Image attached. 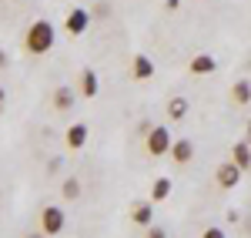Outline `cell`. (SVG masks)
I'll return each instance as SVG.
<instances>
[{
	"label": "cell",
	"instance_id": "12",
	"mask_svg": "<svg viewBox=\"0 0 251 238\" xmlns=\"http://www.w3.org/2000/svg\"><path fill=\"white\" fill-rule=\"evenodd\" d=\"M54 107H57V111H71V107H74V87L60 84L57 91H54Z\"/></svg>",
	"mask_w": 251,
	"mask_h": 238
},
{
	"label": "cell",
	"instance_id": "10",
	"mask_svg": "<svg viewBox=\"0 0 251 238\" xmlns=\"http://www.w3.org/2000/svg\"><path fill=\"white\" fill-rule=\"evenodd\" d=\"M231 161L238 164V168H241V171H248V168H251V144H248V141H234Z\"/></svg>",
	"mask_w": 251,
	"mask_h": 238
},
{
	"label": "cell",
	"instance_id": "14",
	"mask_svg": "<svg viewBox=\"0 0 251 238\" xmlns=\"http://www.w3.org/2000/svg\"><path fill=\"white\" fill-rule=\"evenodd\" d=\"M231 101L234 104H251V80H234Z\"/></svg>",
	"mask_w": 251,
	"mask_h": 238
},
{
	"label": "cell",
	"instance_id": "8",
	"mask_svg": "<svg viewBox=\"0 0 251 238\" xmlns=\"http://www.w3.org/2000/svg\"><path fill=\"white\" fill-rule=\"evenodd\" d=\"M131 74H134L137 80H151L154 78V60L148 57V54H137L134 64H131Z\"/></svg>",
	"mask_w": 251,
	"mask_h": 238
},
{
	"label": "cell",
	"instance_id": "5",
	"mask_svg": "<svg viewBox=\"0 0 251 238\" xmlns=\"http://www.w3.org/2000/svg\"><path fill=\"white\" fill-rule=\"evenodd\" d=\"M87 24H91V14H87L84 7H74V10L64 17V27H67V34H71V37H80V34L87 30Z\"/></svg>",
	"mask_w": 251,
	"mask_h": 238
},
{
	"label": "cell",
	"instance_id": "1",
	"mask_svg": "<svg viewBox=\"0 0 251 238\" xmlns=\"http://www.w3.org/2000/svg\"><path fill=\"white\" fill-rule=\"evenodd\" d=\"M54 40H57L54 24H50V20H34V24L27 27V34H24V47H27V54L44 57V54L54 47Z\"/></svg>",
	"mask_w": 251,
	"mask_h": 238
},
{
	"label": "cell",
	"instance_id": "22",
	"mask_svg": "<svg viewBox=\"0 0 251 238\" xmlns=\"http://www.w3.org/2000/svg\"><path fill=\"white\" fill-rule=\"evenodd\" d=\"M3 64H7V51L0 47V67H3Z\"/></svg>",
	"mask_w": 251,
	"mask_h": 238
},
{
	"label": "cell",
	"instance_id": "24",
	"mask_svg": "<svg viewBox=\"0 0 251 238\" xmlns=\"http://www.w3.org/2000/svg\"><path fill=\"white\" fill-rule=\"evenodd\" d=\"M245 141H248V144H251V121H248V138H245Z\"/></svg>",
	"mask_w": 251,
	"mask_h": 238
},
{
	"label": "cell",
	"instance_id": "21",
	"mask_svg": "<svg viewBox=\"0 0 251 238\" xmlns=\"http://www.w3.org/2000/svg\"><path fill=\"white\" fill-rule=\"evenodd\" d=\"M24 238H47L44 232H30V235H24Z\"/></svg>",
	"mask_w": 251,
	"mask_h": 238
},
{
	"label": "cell",
	"instance_id": "18",
	"mask_svg": "<svg viewBox=\"0 0 251 238\" xmlns=\"http://www.w3.org/2000/svg\"><path fill=\"white\" fill-rule=\"evenodd\" d=\"M144 238H168V232H164V228H157V225H151V228H148V235Z\"/></svg>",
	"mask_w": 251,
	"mask_h": 238
},
{
	"label": "cell",
	"instance_id": "11",
	"mask_svg": "<svg viewBox=\"0 0 251 238\" xmlns=\"http://www.w3.org/2000/svg\"><path fill=\"white\" fill-rule=\"evenodd\" d=\"M171 158L177 161V164H188V161L194 158V144L188 138H181V141H174V148H171Z\"/></svg>",
	"mask_w": 251,
	"mask_h": 238
},
{
	"label": "cell",
	"instance_id": "23",
	"mask_svg": "<svg viewBox=\"0 0 251 238\" xmlns=\"http://www.w3.org/2000/svg\"><path fill=\"white\" fill-rule=\"evenodd\" d=\"M174 7H181V0H168V10H174Z\"/></svg>",
	"mask_w": 251,
	"mask_h": 238
},
{
	"label": "cell",
	"instance_id": "3",
	"mask_svg": "<svg viewBox=\"0 0 251 238\" xmlns=\"http://www.w3.org/2000/svg\"><path fill=\"white\" fill-rule=\"evenodd\" d=\"M64 225H67L64 208H57V205H47V208L40 212V232H44V235H60V232H64Z\"/></svg>",
	"mask_w": 251,
	"mask_h": 238
},
{
	"label": "cell",
	"instance_id": "15",
	"mask_svg": "<svg viewBox=\"0 0 251 238\" xmlns=\"http://www.w3.org/2000/svg\"><path fill=\"white\" fill-rule=\"evenodd\" d=\"M171 178H154V185H151V201H164L168 195H171Z\"/></svg>",
	"mask_w": 251,
	"mask_h": 238
},
{
	"label": "cell",
	"instance_id": "7",
	"mask_svg": "<svg viewBox=\"0 0 251 238\" xmlns=\"http://www.w3.org/2000/svg\"><path fill=\"white\" fill-rule=\"evenodd\" d=\"M64 141H67V148H71V151H80V148H84V144H87V124H71V128H67V134H64Z\"/></svg>",
	"mask_w": 251,
	"mask_h": 238
},
{
	"label": "cell",
	"instance_id": "2",
	"mask_svg": "<svg viewBox=\"0 0 251 238\" xmlns=\"http://www.w3.org/2000/svg\"><path fill=\"white\" fill-rule=\"evenodd\" d=\"M171 148H174L171 131H168V128H161V124H154V128L148 131V155L161 158V155H171Z\"/></svg>",
	"mask_w": 251,
	"mask_h": 238
},
{
	"label": "cell",
	"instance_id": "13",
	"mask_svg": "<svg viewBox=\"0 0 251 238\" xmlns=\"http://www.w3.org/2000/svg\"><path fill=\"white\" fill-rule=\"evenodd\" d=\"M214 57L211 54H198V57L191 60V74H198V78H204V74H214Z\"/></svg>",
	"mask_w": 251,
	"mask_h": 238
},
{
	"label": "cell",
	"instance_id": "9",
	"mask_svg": "<svg viewBox=\"0 0 251 238\" xmlns=\"http://www.w3.org/2000/svg\"><path fill=\"white\" fill-rule=\"evenodd\" d=\"M97 91H100V80H97V71H91V67H84V71H80V94H84V98H97Z\"/></svg>",
	"mask_w": 251,
	"mask_h": 238
},
{
	"label": "cell",
	"instance_id": "17",
	"mask_svg": "<svg viewBox=\"0 0 251 238\" xmlns=\"http://www.w3.org/2000/svg\"><path fill=\"white\" fill-rule=\"evenodd\" d=\"M168 114H171V121H181L184 114H188V101H184V98H174L171 104H168Z\"/></svg>",
	"mask_w": 251,
	"mask_h": 238
},
{
	"label": "cell",
	"instance_id": "20",
	"mask_svg": "<svg viewBox=\"0 0 251 238\" xmlns=\"http://www.w3.org/2000/svg\"><path fill=\"white\" fill-rule=\"evenodd\" d=\"M3 104H7V91H3V84H0V111H3Z\"/></svg>",
	"mask_w": 251,
	"mask_h": 238
},
{
	"label": "cell",
	"instance_id": "16",
	"mask_svg": "<svg viewBox=\"0 0 251 238\" xmlns=\"http://www.w3.org/2000/svg\"><path fill=\"white\" fill-rule=\"evenodd\" d=\"M60 191H64V198H67V201H77L80 198V181L77 178H67L64 185H60Z\"/></svg>",
	"mask_w": 251,
	"mask_h": 238
},
{
	"label": "cell",
	"instance_id": "19",
	"mask_svg": "<svg viewBox=\"0 0 251 238\" xmlns=\"http://www.w3.org/2000/svg\"><path fill=\"white\" fill-rule=\"evenodd\" d=\"M201 238H228V235H225L221 228H204V232H201Z\"/></svg>",
	"mask_w": 251,
	"mask_h": 238
},
{
	"label": "cell",
	"instance_id": "4",
	"mask_svg": "<svg viewBox=\"0 0 251 238\" xmlns=\"http://www.w3.org/2000/svg\"><path fill=\"white\" fill-rule=\"evenodd\" d=\"M241 168L234 164V161H225V164H218V171H214V181H218V188H225V191H231L241 185Z\"/></svg>",
	"mask_w": 251,
	"mask_h": 238
},
{
	"label": "cell",
	"instance_id": "6",
	"mask_svg": "<svg viewBox=\"0 0 251 238\" xmlns=\"http://www.w3.org/2000/svg\"><path fill=\"white\" fill-rule=\"evenodd\" d=\"M131 221L141 228H151L154 225V201H134L131 205Z\"/></svg>",
	"mask_w": 251,
	"mask_h": 238
}]
</instances>
